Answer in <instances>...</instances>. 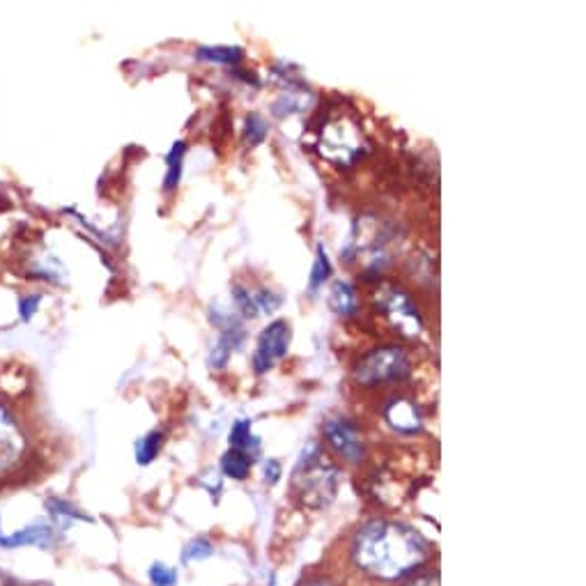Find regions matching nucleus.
I'll return each instance as SVG.
<instances>
[{
	"mask_svg": "<svg viewBox=\"0 0 586 586\" xmlns=\"http://www.w3.org/2000/svg\"><path fill=\"white\" fill-rule=\"evenodd\" d=\"M426 559V538L400 522H370L354 541V561L377 580H400L414 573Z\"/></svg>",
	"mask_w": 586,
	"mask_h": 586,
	"instance_id": "f257e3e1",
	"label": "nucleus"
},
{
	"mask_svg": "<svg viewBox=\"0 0 586 586\" xmlns=\"http://www.w3.org/2000/svg\"><path fill=\"white\" fill-rule=\"evenodd\" d=\"M393 242H396V235L387 221L361 217L354 221L350 249L345 251V258L352 256V260H359L366 274L380 272L393 258Z\"/></svg>",
	"mask_w": 586,
	"mask_h": 586,
	"instance_id": "f03ea898",
	"label": "nucleus"
},
{
	"mask_svg": "<svg viewBox=\"0 0 586 586\" xmlns=\"http://www.w3.org/2000/svg\"><path fill=\"white\" fill-rule=\"evenodd\" d=\"M292 483L299 490L308 504H327V501L334 497L336 490V469L327 460L325 453H322L318 442L306 444V449L299 456L295 465V476H292Z\"/></svg>",
	"mask_w": 586,
	"mask_h": 586,
	"instance_id": "7ed1b4c3",
	"label": "nucleus"
},
{
	"mask_svg": "<svg viewBox=\"0 0 586 586\" xmlns=\"http://www.w3.org/2000/svg\"><path fill=\"white\" fill-rule=\"evenodd\" d=\"M407 370H410L407 352L396 345H384L359 361L354 368V380L364 387H380V384L403 380Z\"/></svg>",
	"mask_w": 586,
	"mask_h": 586,
	"instance_id": "20e7f679",
	"label": "nucleus"
},
{
	"mask_svg": "<svg viewBox=\"0 0 586 586\" xmlns=\"http://www.w3.org/2000/svg\"><path fill=\"white\" fill-rule=\"evenodd\" d=\"M320 152L322 157L329 159L331 164L352 166L366 152L364 138H361L359 127L350 120L329 122L320 134Z\"/></svg>",
	"mask_w": 586,
	"mask_h": 586,
	"instance_id": "39448f33",
	"label": "nucleus"
},
{
	"mask_svg": "<svg viewBox=\"0 0 586 586\" xmlns=\"http://www.w3.org/2000/svg\"><path fill=\"white\" fill-rule=\"evenodd\" d=\"M377 306L405 336H419L423 331V318L414 299L400 288H382L377 295Z\"/></svg>",
	"mask_w": 586,
	"mask_h": 586,
	"instance_id": "423d86ee",
	"label": "nucleus"
},
{
	"mask_svg": "<svg viewBox=\"0 0 586 586\" xmlns=\"http://www.w3.org/2000/svg\"><path fill=\"white\" fill-rule=\"evenodd\" d=\"M290 338L292 334L285 320H276L272 325L262 329L258 336L256 354H253V368H256L258 373H267L269 368H274L276 361L283 359L285 352H288Z\"/></svg>",
	"mask_w": 586,
	"mask_h": 586,
	"instance_id": "0eeeda50",
	"label": "nucleus"
},
{
	"mask_svg": "<svg viewBox=\"0 0 586 586\" xmlns=\"http://www.w3.org/2000/svg\"><path fill=\"white\" fill-rule=\"evenodd\" d=\"M325 437L327 442L331 444V449H334L338 456L350 460V462H359L364 458V442H361V437L357 433V428L348 423L345 419H327L325 421Z\"/></svg>",
	"mask_w": 586,
	"mask_h": 586,
	"instance_id": "6e6552de",
	"label": "nucleus"
},
{
	"mask_svg": "<svg viewBox=\"0 0 586 586\" xmlns=\"http://www.w3.org/2000/svg\"><path fill=\"white\" fill-rule=\"evenodd\" d=\"M23 453V435L17 421L0 405V472L10 469Z\"/></svg>",
	"mask_w": 586,
	"mask_h": 586,
	"instance_id": "1a4fd4ad",
	"label": "nucleus"
},
{
	"mask_svg": "<svg viewBox=\"0 0 586 586\" xmlns=\"http://www.w3.org/2000/svg\"><path fill=\"white\" fill-rule=\"evenodd\" d=\"M233 297H235L239 313L246 315V318H258V315L274 313L276 306L281 304V297L274 295L272 290H265V288L262 290L235 288Z\"/></svg>",
	"mask_w": 586,
	"mask_h": 586,
	"instance_id": "9d476101",
	"label": "nucleus"
},
{
	"mask_svg": "<svg viewBox=\"0 0 586 586\" xmlns=\"http://www.w3.org/2000/svg\"><path fill=\"white\" fill-rule=\"evenodd\" d=\"M387 423L398 433H419L423 428V416L410 398H393L384 410Z\"/></svg>",
	"mask_w": 586,
	"mask_h": 586,
	"instance_id": "9b49d317",
	"label": "nucleus"
},
{
	"mask_svg": "<svg viewBox=\"0 0 586 586\" xmlns=\"http://www.w3.org/2000/svg\"><path fill=\"white\" fill-rule=\"evenodd\" d=\"M329 304L338 315H345V318L357 313L359 297H357V290H354V285L348 281H336L334 285H331Z\"/></svg>",
	"mask_w": 586,
	"mask_h": 586,
	"instance_id": "f8f14e48",
	"label": "nucleus"
},
{
	"mask_svg": "<svg viewBox=\"0 0 586 586\" xmlns=\"http://www.w3.org/2000/svg\"><path fill=\"white\" fill-rule=\"evenodd\" d=\"M51 543V529L49 527H26L21 531H14L10 536L0 534V545L7 550L14 547H28V545H49Z\"/></svg>",
	"mask_w": 586,
	"mask_h": 586,
	"instance_id": "ddd939ff",
	"label": "nucleus"
},
{
	"mask_svg": "<svg viewBox=\"0 0 586 586\" xmlns=\"http://www.w3.org/2000/svg\"><path fill=\"white\" fill-rule=\"evenodd\" d=\"M184 154H187V143L177 141L171 152L166 154V177H164V189H175L182 180V166H184Z\"/></svg>",
	"mask_w": 586,
	"mask_h": 586,
	"instance_id": "4468645a",
	"label": "nucleus"
},
{
	"mask_svg": "<svg viewBox=\"0 0 586 586\" xmlns=\"http://www.w3.org/2000/svg\"><path fill=\"white\" fill-rule=\"evenodd\" d=\"M221 469H223V474L230 476V478H246L249 476V469H251L249 453H244L239 449H230L228 453H223Z\"/></svg>",
	"mask_w": 586,
	"mask_h": 586,
	"instance_id": "2eb2a0df",
	"label": "nucleus"
},
{
	"mask_svg": "<svg viewBox=\"0 0 586 586\" xmlns=\"http://www.w3.org/2000/svg\"><path fill=\"white\" fill-rule=\"evenodd\" d=\"M198 56L203 60H210V63L235 65L242 60V49L239 46H203Z\"/></svg>",
	"mask_w": 586,
	"mask_h": 586,
	"instance_id": "dca6fc26",
	"label": "nucleus"
},
{
	"mask_svg": "<svg viewBox=\"0 0 586 586\" xmlns=\"http://www.w3.org/2000/svg\"><path fill=\"white\" fill-rule=\"evenodd\" d=\"M230 442H233L235 449L244 453L260 449V439L251 435V421H237L233 433H230Z\"/></svg>",
	"mask_w": 586,
	"mask_h": 586,
	"instance_id": "f3484780",
	"label": "nucleus"
},
{
	"mask_svg": "<svg viewBox=\"0 0 586 586\" xmlns=\"http://www.w3.org/2000/svg\"><path fill=\"white\" fill-rule=\"evenodd\" d=\"M329 276H331V262L325 253V246L318 244V253H315V262H313L311 279H308V288H311V292L320 290V285L325 283Z\"/></svg>",
	"mask_w": 586,
	"mask_h": 586,
	"instance_id": "a211bd4d",
	"label": "nucleus"
},
{
	"mask_svg": "<svg viewBox=\"0 0 586 586\" xmlns=\"http://www.w3.org/2000/svg\"><path fill=\"white\" fill-rule=\"evenodd\" d=\"M161 442H164V435L161 433H150L145 435L141 442L136 444V456H138V462L141 465H145V462H150L157 458V453L161 449Z\"/></svg>",
	"mask_w": 586,
	"mask_h": 586,
	"instance_id": "6ab92c4d",
	"label": "nucleus"
},
{
	"mask_svg": "<svg viewBox=\"0 0 586 586\" xmlns=\"http://www.w3.org/2000/svg\"><path fill=\"white\" fill-rule=\"evenodd\" d=\"M265 136H267V122L262 120L260 115L251 113L249 118H246V122H244V138H246V143H249V145H258V143L265 141Z\"/></svg>",
	"mask_w": 586,
	"mask_h": 586,
	"instance_id": "aec40b11",
	"label": "nucleus"
},
{
	"mask_svg": "<svg viewBox=\"0 0 586 586\" xmlns=\"http://www.w3.org/2000/svg\"><path fill=\"white\" fill-rule=\"evenodd\" d=\"M148 575H150V584H152V586H173L175 580H177L175 570H173V568H168V566H164V564H154V566H150Z\"/></svg>",
	"mask_w": 586,
	"mask_h": 586,
	"instance_id": "412c9836",
	"label": "nucleus"
},
{
	"mask_svg": "<svg viewBox=\"0 0 586 586\" xmlns=\"http://www.w3.org/2000/svg\"><path fill=\"white\" fill-rule=\"evenodd\" d=\"M46 508H49L51 515H56V518H79V520H88L86 515H81L79 511H74L72 506H67L65 501H60V499H49V501H46Z\"/></svg>",
	"mask_w": 586,
	"mask_h": 586,
	"instance_id": "4be33fe9",
	"label": "nucleus"
},
{
	"mask_svg": "<svg viewBox=\"0 0 586 586\" xmlns=\"http://www.w3.org/2000/svg\"><path fill=\"white\" fill-rule=\"evenodd\" d=\"M212 554V547L207 541H194L182 554V561H194V559H205Z\"/></svg>",
	"mask_w": 586,
	"mask_h": 586,
	"instance_id": "5701e85b",
	"label": "nucleus"
},
{
	"mask_svg": "<svg viewBox=\"0 0 586 586\" xmlns=\"http://www.w3.org/2000/svg\"><path fill=\"white\" fill-rule=\"evenodd\" d=\"M37 306H40V297H37V295L23 297V299H21V304H19L21 318H23V320H30V318H33V313L37 311Z\"/></svg>",
	"mask_w": 586,
	"mask_h": 586,
	"instance_id": "b1692460",
	"label": "nucleus"
},
{
	"mask_svg": "<svg viewBox=\"0 0 586 586\" xmlns=\"http://www.w3.org/2000/svg\"><path fill=\"white\" fill-rule=\"evenodd\" d=\"M279 476H281V465L276 460H267L265 462V478H267V483H274V481H279Z\"/></svg>",
	"mask_w": 586,
	"mask_h": 586,
	"instance_id": "393cba45",
	"label": "nucleus"
},
{
	"mask_svg": "<svg viewBox=\"0 0 586 586\" xmlns=\"http://www.w3.org/2000/svg\"><path fill=\"white\" fill-rule=\"evenodd\" d=\"M405 586H439V577H437V573L423 575V577H419V580H412L410 584H405Z\"/></svg>",
	"mask_w": 586,
	"mask_h": 586,
	"instance_id": "a878e982",
	"label": "nucleus"
},
{
	"mask_svg": "<svg viewBox=\"0 0 586 586\" xmlns=\"http://www.w3.org/2000/svg\"><path fill=\"white\" fill-rule=\"evenodd\" d=\"M311 586H331V584H311Z\"/></svg>",
	"mask_w": 586,
	"mask_h": 586,
	"instance_id": "bb28decb",
	"label": "nucleus"
}]
</instances>
